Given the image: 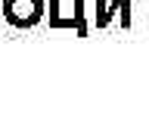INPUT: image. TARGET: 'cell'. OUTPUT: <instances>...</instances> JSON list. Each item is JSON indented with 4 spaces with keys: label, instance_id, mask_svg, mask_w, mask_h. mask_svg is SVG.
I'll list each match as a JSON object with an SVG mask.
<instances>
[{
    "label": "cell",
    "instance_id": "obj_1",
    "mask_svg": "<svg viewBox=\"0 0 149 140\" xmlns=\"http://www.w3.org/2000/svg\"><path fill=\"white\" fill-rule=\"evenodd\" d=\"M44 13H47L44 0H0V16L6 19V25L19 28V31L40 25Z\"/></svg>",
    "mask_w": 149,
    "mask_h": 140
},
{
    "label": "cell",
    "instance_id": "obj_2",
    "mask_svg": "<svg viewBox=\"0 0 149 140\" xmlns=\"http://www.w3.org/2000/svg\"><path fill=\"white\" fill-rule=\"evenodd\" d=\"M81 3L84 0H74V19L62 16L59 13V0H50V28H74L78 34H84V16H81Z\"/></svg>",
    "mask_w": 149,
    "mask_h": 140
},
{
    "label": "cell",
    "instance_id": "obj_3",
    "mask_svg": "<svg viewBox=\"0 0 149 140\" xmlns=\"http://www.w3.org/2000/svg\"><path fill=\"white\" fill-rule=\"evenodd\" d=\"M118 9H127V0H115V3H112L109 9H100L96 22H100V25H106V22H109V16H112V13H118Z\"/></svg>",
    "mask_w": 149,
    "mask_h": 140
}]
</instances>
